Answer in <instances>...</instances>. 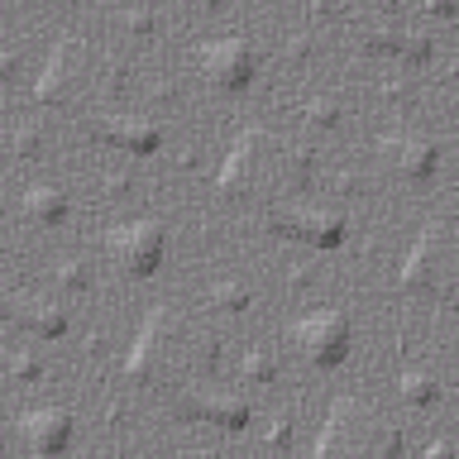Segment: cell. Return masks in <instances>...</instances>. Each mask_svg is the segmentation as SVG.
I'll return each mask as SVG.
<instances>
[{
    "mask_svg": "<svg viewBox=\"0 0 459 459\" xmlns=\"http://www.w3.org/2000/svg\"><path fill=\"white\" fill-rule=\"evenodd\" d=\"M268 230L273 235H287V239H301V244H316V249H335V244H344V221L340 215L307 211V206L268 211Z\"/></svg>",
    "mask_w": 459,
    "mask_h": 459,
    "instance_id": "3",
    "label": "cell"
},
{
    "mask_svg": "<svg viewBox=\"0 0 459 459\" xmlns=\"http://www.w3.org/2000/svg\"><path fill=\"white\" fill-rule=\"evenodd\" d=\"M292 340L316 368H335V364H344V354H350V316L316 311V316L292 325Z\"/></svg>",
    "mask_w": 459,
    "mask_h": 459,
    "instance_id": "1",
    "label": "cell"
},
{
    "mask_svg": "<svg viewBox=\"0 0 459 459\" xmlns=\"http://www.w3.org/2000/svg\"><path fill=\"white\" fill-rule=\"evenodd\" d=\"M120 20L134 29V34H149V29H153V10H129V14H120Z\"/></svg>",
    "mask_w": 459,
    "mask_h": 459,
    "instance_id": "22",
    "label": "cell"
},
{
    "mask_svg": "<svg viewBox=\"0 0 459 459\" xmlns=\"http://www.w3.org/2000/svg\"><path fill=\"white\" fill-rule=\"evenodd\" d=\"M254 139H258V129H244V134L235 139V149H230V153H225V163H221V178H215L221 186H235V178H239V163H244V153L254 149Z\"/></svg>",
    "mask_w": 459,
    "mask_h": 459,
    "instance_id": "13",
    "label": "cell"
},
{
    "mask_svg": "<svg viewBox=\"0 0 459 459\" xmlns=\"http://www.w3.org/2000/svg\"><path fill=\"white\" fill-rule=\"evenodd\" d=\"M158 325H163V311L153 307V316L139 325V340H134V350H129V359H125V368H129V373H139V368H143V354H149V344H153V335H158Z\"/></svg>",
    "mask_w": 459,
    "mask_h": 459,
    "instance_id": "14",
    "label": "cell"
},
{
    "mask_svg": "<svg viewBox=\"0 0 459 459\" xmlns=\"http://www.w3.org/2000/svg\"><path fill=\"white\" fill-rule=\"evenodd\" d=\"M182 421H201V426H221V430H244L249 426V402H230V397H186L178 402Z\"/></svg>",
    "mask_w": 459,
    "mask_h": 459,
    "instance_id": "6",
    "label": "cell"
},
{
    "mask_svg": "<svg viewBox=\"0 0 459 459\" xmlns=\"http://www.w3.org/2000/svg\"><path fill=\"white\" fill-rule=\"evenodd\" d=\"M436 393H440V387L430 383L426 373H402V402H407V407H430Z\"/></svg>",
    "mask_w": 459,
    "mask_h": 459,
    "instance_id": "12",
    "label": "cell"
},
{
    "mask_svg": "<svg viewBox=\"0 0 459 459\" xmlns=\"http://www.w3.org/2000/svg\"><path fill=\"white\" fill-rule=\"evenodd\" d=\"M211 307L244 311V307H249V287H239V282H215V287H211Z\"/></svg>",
    "mask_w": 459,
    "mask_h": 459,
    "instance_id": "16",
    "label": "cell"
},
{
    "mask_svg": "<svg viewBox=\"0 0 459 459\" xmlns=\"http://www.w3.org/2000/svg\"><path fill=\"white\" fill-rule=\"evenodd\" d=\"M86 134L110 143V149H125V153H158V143H163V129L153 125H110V120H91L86 125Z\"/></svg>",
    "mask_w": 459,
    "mask_h": 459,
    "instance_id": "8",
    "label": "cell"
},
{
    "mask_svg": "<svg viewBox=\"0 0 459 459\" xmlns=\"http://www.w3.org/2000/svg\"><path fill=\"white\" fill-rule=\"evenodd\" d=\"M201 72L225 86V91H244L254 82V48L244 39H221V43H201Z\"/></svg>",
    "mask_w": 459,
    "mask_h": 459,
    "instance_id": "4",
    "label": "cell"
},
{
    "mask_svg": "<svg viewBox=\"0 0 459 459\" xmlns=\"http://www.w3.org/2000/svg\"><path fill=\"white\" fill-rule=\"evenodd\" d=\"M20 426H24V440L34 445L39 455H63V450H67V440H72V411H67V407L29 411Z\"/></svg>",
    "mask_w": 459,
    "mask_h": 459,
    "instance_id": "5",
    "label": "cell"
},
{
    "mask_svg": "<svg viewBox=\"0 0 459 459\" xmlns=\"http://www.w3.org/2000/svg\"><path fill=\"white\" fill-rule=\"evenodd\" d=\"M163 244H168V230L158 221H129V225H115L110 230V254L134 273V278H149L163 264Z\"/></svg>",
    "mask_w": 459,
    "mask_h": 459,
    "instance_id": "2",
    "label": "cell"
},
{
    "mask_svg": "<svg viewBox=\"0 0 459 459\" xmlns=\"http://www.w3.org/2000/svg\"><path fill=\"white\" fill-rule=\"evenodd\" d=\"M244 378H254V383H273V378H278V359H273V354H244Z\"/></svg>",
    "mask_w": 459,
    "mask_h": 459,
    "instance_id": "17",
    "label": "cell"
},
{
    "mask_svg": "<svg viewBox=\"0 0 459 459\" xmlns=\"http://www.w3.org/2000/svg\"><path fill=\"white\" fill-rule=\"evenodd\" d=\"M436 244H440V225H426L421 239H416L411 254H407V268H402V282L407 287L430 282V273H436Z\"/></svg>",
    "mask_w": 459,
    "mask_h": 459,
    "instance_id": "9",
    "label": "cell"
},
{
    "mask_svg": "<svg viewBox=\"0 0 459 459\" xmlns=\"http://www.w3.org/2000/svg\"><path fill=\"white\" fill-rule=\"evenodd\" d=\"M39 149H43L39 129H14V153L20 158H39Z\"/></svg>",
    "mask_w": 459,
    "mask_h": 459,
    "instance_id": "21",
    "label": "cell"
},
{
    "mask_svg": "<svg viewBox=\"0 0 459 459\" xmlns=\"http://www.w3.org/2000/svg\"><path fill=\"white\" fill-rule=\"evenodd\" d=\"M378 149L393 153V163L407 182H430V172L440 163V153L430 139H378Z\"/></svg>",
    "mask_w": 459,
    "mask_h": 459,
    "instance_id": "7",
    "label": "cell"
},
{
    "mask_svg": "<svg viewBox=\"0 0 459 459\" xmlns=\"http://www.w3.org/2000/svg\"><path fill=\"white\" fill-rule=\"evenodd\" d=\"M63 57H67V43L57 39V43H53V53H48V63H43V77H39V86H34L39 96H48V91H53L57 72H63Z\"/></svg>",
    "mask_w": 459,
    "mask_h": 459,
    "instance_id": "18",
    "label": "cell"
},
{
    "mask_svg": "<svg viewBox=\"0 0 459 459\" xmlns=\"http://www.w3.org/2000/svg\"><path fill=\"white\" fill-rule=\"evenodd\" d=\"M10 378L14 383H39L43 378V364H39V359H29V354H14L10 359Z\"/></svg>",
    "mask_w": 459,
    "mask_h": 459,
    "instance_id": "20",
    "label": "cell"
},
{
    "mask_svg": "<svg viewBox=\"0 0 459 459\" xmlns=\"http://www.w3.org/2000/svg\"><path fill=\"white\" fill-rule=\"evenodd\" d=\"M24 211L34 215L39 225H63L67 221V192H57V186H29Z\"/></svg>",
    "mask_w": 459,
    "mask_h": 459,
    "instance_id": "10",
    "label": "cell"
},
{
    "mask_svg": "<svg viewBox=\"0 0 459 459\" xmlns=\"http://www.w3.org/2000/svg\"><path fill=\"white\" fill-rule=\"evenodd\" d=\"M10 321L20 325V330H29V335H39V340H57L67 330V316L63 311H24V307H14Z\"/></svg>",
    "mask_w": 459,
    "mask_h": 459,
    "instance_id": "11",
    "label": "cell"
},
{
    "mask_svg": "<svg viewBox=\"0 0 459 459\" xmlns=\"http://www.w3.org/2000/svg\"><path fill=\"white\" fill-rule=\"evenodd\" d=\"M57 287H67V292H82V287H91V268L86 264H57Z\"/></svg>",
    "mask_w": 459,
    "mask_h": 459,
    "instance_id": "19",
    "label": "cell"
},
{
    "mask_svg": "<svg viewBox=\"0 0 459 459\" xmlns=\"http://www.w3.org/2000/svg\"><path fill=\"white\" fill-rule=\"evenodd\" d=\"M307 125H321V129H330V125H340V115H344V106L335 96H316V100H307Z\"/></svg>",
    "mask_w": 459,
    "mask_h": 459,
    "instance_id": "15",
    "label": "cell"
}]
</instances>
